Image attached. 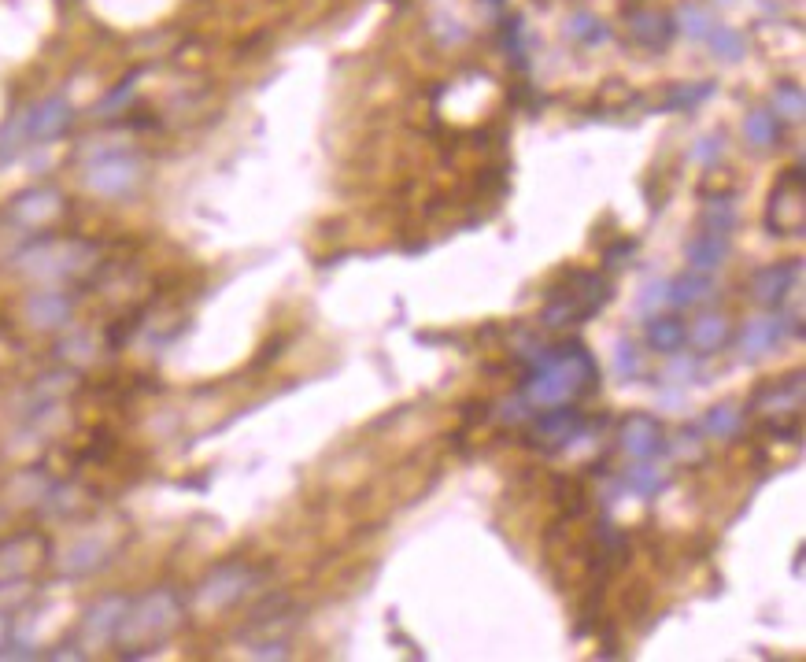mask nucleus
I'll list each match as a JSON object with an SVG mask.
<instances>
[{
	"mask_svg": "<svg viewBox=\"0 0 806 662\" xmlns=\"http://www.w3.org/2000/svg\"><path fill=\"white\" fill-rule=\"evenodd\" d=\"M803 274V263L792 259V263H773V267L758 270L755 278H751V293H755L758 304H770V307H781L788 300V289L792 282Z\"/></svg>",
	"mask_w": 806,
	"mask_h": 662,
	"instance_id": "nucleus-4",
	"label": "nucleus"
},
{
	"mask_svg": "<svg viewBox=\"0 0 806 662\" xmlns=\"http://www.w3.org/2000/svg\"><path fill=\"white\" fill-rule=\"evenodd\" d=\"M773 108L781 111L784 119L799 123V119H803V89H799V86H777V89H773Z\"/></svg>",
	"mask_w": 806,
	"mask_h": 662,
	"instance_id": "nucleus-20",
	"label": "nucleus"
},
{
	"mask_svg": "<svg viewBox=\"0 0 806 662\" xmlns=\"http://www.w3.org/2000/svg\"><path fill=\"white\" fill-rule=\"evenodd\" d=\"M725 252H729V245H725V233L707 230V233H699L696 241L688 245V263H692V270H699V274H707V270L721 267V259H725Z\"/></svg>",
	"mask_w": 806,
	"mask_h": 662,
	"instance_id": "nucleus-9",
	"label": "nucleus"
},
{
	"mask_svg": "<svg viewBox=\"0 0 806 662\" xmlns=\"http://www.w3.org/2000/svg\"><path fill=\"white\" fill-rule=\"evenodd\" d=\"M803 171L792 167L788 174H781V182L773 189L770 208H766V226H770L777 237L781 233H803Z\"/></svg>",
	"mask_w": 806,
	"mask_h": 662,
	"instance_id": "nucleus-2",
	"label": "nucleus"
},
{
	"mask_svg": "<svg viewBox=\"0 0 806 662\" xmlns=\"http://www.w3.org/2000/svg\"><path fill=\"white\" fill-rule=\"evenodd\" d=\"M784 337V319H762V322H751L744 330V348L747 356H758V352H766L773 344Z\"/></svg>",
	"mask_w": 806,
	"mask_h": 662,
	"instance_id": "nucleus-14",
	"label": "nucleus"
},
{
	"mask_svg": "<svg viewBox=\"0 0 806 662\" xmlns=\"http://www.w3.org/2000/svg\"><path fill=\"white\" fill-rule=\"evenodd\" d=\"M747 141L758 148H773L777 145V137H781V119L777 115H770V111H751L747 115Z\"/></svg>",
	"mask_w": 806,
	"mask_h": 662,
	"instance_id": "nucleus-15",
	"label": "nucleus"
},
{
	"mask_svg": "<svg viewBox=\"0 0 806 662\" xmlns=\"http://www.w3.org/2000/svg\"><path fill=\"white\" fill-rule=\"evenodd\" d=\"M662 485H666V474L659 466H633L629 470V489L640 492V496H655Z\"/></svg>",
	"mask_w": 806,
	"mask_h": 662,
	"instance_id": "nucleus-18",
	"label": "nucleus"
},
{
	"mask_svg": "<svg viewBox=\"0 0 806 662\" xmlns=\"http://www.w3.org/2000/svg\"><path fill=\"white\" fill-rule=\"evenodd\" d=\"M710 93H714V86L710 82H703V86H696V89H688V86H681L677 93H673V108H696L699 100H707Z\"/></svg>",
	"mask_w": 806,
	"mask_h": 662,
	"instance_id": "nucleus-22",
	"label": "nucleus"
},
{
	"mask_svg": "<svg viewBox=\"0 0 806 662\" xmlns=\"http://www.w3.org/2000/svg\"><path fill=\"white\" fill-rule=\"evenodd\" d=\"M67 123H71V108H67L63 100H45L41 108H34L30 115H26L30 137H52V134H60Z\"/></svg>",
	"mask_w": 806,
	"mask_h": 662,
	"instance_id": "nucleus-11",
	"label": "nucleus"
},
{
	"mask_svg": "<svg viewBox=\"0 0 806 662\" xmlns=\"http://www.w3.org/2000/svg\"><path fill=\"white\" fill-rule=\"evenodd\" d=\"M89 185H93L97 193H123V189L134 185V163L130 160L100 163V167H93V174H89Z\"/></svg>",
	"mask_w": 806,
	"mask_h": 662,
	"instance_id": "nucleus-12",
	"label": "nucleus"
},
{
	"mask_svg": "<svg viewBox=\"0 0 806 662\" xmlns=\"http://www.w3.org/2000/svg\"><path fill=\"white\" fill-rule=\"evenodd\" d=\"M718 152H721L718 137H703V141H699V148H696V152H692V156H696L699 163H710V160H714V156H718Z\"/></svg>",
	"mask_w": 806,
	"mask_h": 662,
	"instance_id": "nucleus-23",
	"label": "nucleus"
},
{
	"mask_svg": "<svg viewBox=\"0 0 806 662\" xmlns=\"http://www.w3.org/2000/svg\"><path fill=\"white\" fill-rule=\"evenodd\" d=\"M688 37H696V41H707V34L714 30V19H710L703 8H681V15H677V23Z\"/></svg>",
	"mask_w": 806,
	"mask_h": 662,
	"instance_id": "nucleus-21",
	"label": "nucleus"
},
{
	"mask_svg": "<svg viewBox=\"0 0 806 662\" xmlns=\"http://www.w3.org/2000/svg\"><path fill=\"white\" fill-rule=\"evenodd\" d=\"M570 37H577V41H585V45H599V41H607V26L599 23L596 15H574L570 19Z\"/></svg>",
	"mask_w": 806,
	"mask_h": 662,
	"instance_id": "nucleus-19",
	"label": "nucleus"
},
{
	"mask_svg": "<svg viewBox=\"0 0 806 662\" xmlns=\"http://www.w3.org/2000/svg\"><path fill=\"white\" fill-rule=\"evenodd\" d=\"M684 322L673 319V315H659V319L648 326V344L651 352H659V356H673L677 348L684 344Z\"/></svg>",
	"mask_w": 806,
	"mask_h": 662,
	"instance_id": "nucleus-13",
	"label": "nucleus"
},
{
	"mask_svg": "<svg viewBox=\"0 0 806 662\" xmlns=\"http://www.w3.org/2000/svg\"><path fill=\"white\" fill-rule=\"evenodd\" d=\"M622 448L633 459H651L666 448V433L651 415H633L622 422Z\"/></svg>",
	"mask_w": 806,
	"mask_h": 662,
	"instance_id": "nucleus-5",
	"label": "nucleus"
},
{
	"mask_svg": "<svg viewBox=\"0 0 806 662\" xmlns=\"http://www.w3.org/2000/svg\"><path fill=\"white\" fill-rule=\"evenodd\" d=\"M710 49L718 52V56H725V60H740L744 56V37L736 34L733 26H714L707 34Z\"/></svg>",
	"mask_w": 806,
	"mask_h": 662,
	"instance_id": "nucleus-16",
	"label": "nucleus"
},
{
	"mask_svg": "<svg viewBox=\"0 0 806 662\" xmlns=\"http://www.w3.org/2000/svg\"><path fill=\"white\" fill-rule=\"evenodd\" d=\"M592 389H596V363L585 352V344L566 341L551 348L533 367V374L522 381V400L537 411H548V407L574 404L577 396L592 393Z\"/></svg>",
	"mask_w": 806,
	"mask_h": 662,
	"instance_id": "nucleus-1",
	"label": "nucleus"
},
{
	"mask_svg": "<svg viewBox=\"0 0 806 662\" xmlns=\"http://www.w3.org/2000/svg\"><path fill=\"white\" fill-rule=\"evenodd\" d=\"M684 341H692L696 352L710 356V352H721V344L729 341V322L721 319V315H703V319L692 326V330L684 333Z\"/></svg>",
	"mask_w": 806,
	"mask_h": 662,
	"instance_id": "nucleus-10",
	"label": "nucleus"
},
{
	"mask_svg": "<svg viewBox=\"0 0 806 662\" xmlns=\"http://www.w3.org/2000/svg\"><path fill=\"white\" fill-rule=\"evenodd\" d=\"M629 30L644 49H666V41L673 37V19L662 12H636L629 19Z\"/></svg>",
	"mask_w": 806,
	"mask_h": 662,
	"instance_id": "nucleus-7",
	"label": "nucleus"
},
{
	"mask_svg": "<svg viewBox=\"0 0 806 662\" xmlns=\"http://www.w3.org/2000/svg\"><path fill=\"white\" fill-rule=\"evenodd\" d=\"M178 626V603L167 596V592H156V596H148V600L137 603L134 614H126L123 622H119V633L123 640H156L163 633H171Z\"/></svg>",
	"mask_w": 806,
	"mask_h": 662,
	"instance_id": "nucleus-3",
	"label": "nucleus"
},
{
	"mask_svg": "<svg viewBox=\"0 0 806 662\" xmlns=\"http://www.w3.org/2000/svg\"><path fill=\"white\" fill-rule=\"evenodd\" d=\"M581 411L577 407H548L544 415L537 418V430H533V437H540V441H551V444H562V441H574L577 430H581Z\"/></svg>",
	"mask_w": 806,
	"mask_h": 662,
	"instance_id": "nucleus-6",
	"label": "nucleus"
},
{
	"mask_svg": "<svg viewBox=\"0 0 806 662\" xmlns=\"http://www.w3.org/2000/svg\"><path fill=\"white\" fill-rule=\"evenodd\" d=\"M707 433L710 437H733L736 430H740V411L736 407H729V404H721V407H714L707 415Z\"/></svg>",
	"mask_w": 806,
	"mask_h": 662,
	"instance_id": "nucleus-17",
	"label": "nucleus"
},
{
	"mask_svg": "<svg viewBox=\"0 0 806 662\" xmlns=\"http://www.w3.org/2000/svg\"><path fill=\"white\" fill-rule=\"evenodd\" d=\"M710 293H714V285H710V278L699 274V270H688V274H681V278H673V282L666 285V300H670L673 307L703 304Z\"/></svg>",
	"mask_w": 806,
	"mask_h": 662,
	"instance_id": "nucleus-8",
	"label": "nucleus"
},
{
	"mask_svg": "<svg viewBox=\"0 0 806 662\" xmlns=\"http://www.w3.org/2000/svg\"><path fill=\"white\" fill-rule=\"evenodd\" d=\"M618 367H622V374H636V370H640V356H636V348L622 344V356H618Z\"/></svg>",
	"mask_w": 806,
	"mask_h": 662,
	"instance_id": "nucleus-24",
	"label": "nucleus"
}]
</instances>
